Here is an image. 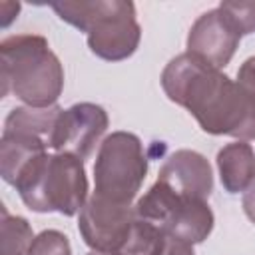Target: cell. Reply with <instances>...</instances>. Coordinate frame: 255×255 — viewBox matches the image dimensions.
Instances as JSON below:
<instances>
[{"mask_svg": "<svg viewBox=\"0 0 255 255\" xmlns=\"http://www.w3.org/2000/svg\"><path fill=\"white\" fill-rule=\"evenodd\" d=\"M165 96L185 108L205 133L255 139V98L221 70L183 52L161 72Z\"/></svg>", "mask_w": 255, "mask_h": 255, "instance_id": "cell-1", "label": "cell"}, {"mask_svg": "<svg viewBox=\"0 0 255 255\" xmlns=\"http://www.w3.org/2000/svg\"><path fill=\"white\" fill-rule=\"evenodd\" d=\"M2 96L14 94L26 106H56L64 90V68L44 36L18 34L0 44Z\"/></svg>", "mask_w": 255, "mask_h": 255, "instance_id": "cell-2", "label": "cell"}, {"mask_svg": "<svg viewBox=\"0 0 255 255\" xmlns=\"http://www.w3.org/2000/svg\"><path fill=\"white\" fill-rule=\"evenodd\" d=\"M50 6L60 20L86 32L88 48L102 60H126L139 46L141 28L129 0H60Z\"/></svg>", "mask_w": 255, "mask_h": 255, "instance_id": "cell-3", "label": "cell"}, {"mask_svg": "<svg viewBox=\"0 0 255 255\" xmlns=\"http://www.w3.org/2000/svg\"><path fill=\"white\" fill-rule=\"evenodd\" d=\"M16 187L24 205L36 213H80L88 201L84 159L70 153H42L18 175Z\"/></svg>", "mask_w": 255, "mask_h": 255, "instance_id": "cell-4", "label": "cell"}, {"mask_svg": "<svg viewBox=\"0 0 255 255\" xmlns=\"http://www.w3.org/2000/svg\"><path fill=\"white\" fill-rule=\"evenodd\" d=\"M147 173L141 139L131 131H112L100 143L94 163V193L131 205Z\"/></svg>", "mask_w": 255, "mask_h": 255, "instance_id": "cell-5", "label": "cell"}, {"mask_svg": "<svg viewBox=\"0 0 255 255\" xmlns=\"http://www.w3.org/2000/svg\"><path fill=\"white\" fill-rule=\"evenodd\" d=\"M135 213L163 233L179 237L191 245L205 241L215 223L213 211L205 199L181 195L159 179L137 199Z\"/></svg>", "mask_w": 255, "mask_h": 255, "instance_id": "cell-6", "label": "cell"}, {"mask_svg": "<svg viewBox=\"0 0 255 255\" xmlns=\"http://www.w3.org/2000/svg\"><path fill=\"white\" fill-rule=\"evenodd\" d=\"M135 205L116 203L98 193L86 201L78 215V231L92 251L116 253L135 221Z\"/></svg>", "mask_w": 255, "mask_h": 255, "instance_id": "cell-7", "label": "cell"}, {"mask_svg": "<svg viewBox=\"0 0 255 255\" xmlns=\"http://www.w3.org/2000/svg\"><path fill=\"white\" fill-rule=\"evenodd\" d=\"M108 114L102 106L82 102L62 110L50 139L56 153H70L80 159L92 155L96 143L108 129Z\"/></svg>", "mask_w": 255, "mask_h": 255, "instance_id": "cell-8", "label": "cell"}, {"mask_svg": "<svg viewBox=\"0 0 255 255\" xmlns=\"http://www.w3.org/2000/svg\"><path fill=\"white\" fill-rule=\"evenodd\" d=\"M239 42L241 34L225 16V12L213 8L203 12L191 24L187 34V54L215 70H221L231 62Z\"/></svg>", "mask_w": 255, "mask_h": 255, "instance_id": "cell-9", "label": "cell"}, {"mask_svg": "<svg viewBox=\"0 0 255 255\" xmlns=\"http://www.w3.org/2000/svg\"><path fill=\"white\" fill-rule=\"evenodd\" d=\"M159 181L167 183L173 191L205 199L213 191V171L205 155L193 151V149H177L173 151L161 165Z\"/></svg>", "mask_w": 255, "mask_h": 255, "instance_id": "cell-10", "label": "cell"}, {"mask_svg": "<svg viewBox=\"0 0 255 255\" xmlns=\"http://www.w3.org/2000/svg\"><path fill=\"white\" fill-rule=\"evenodd\" d=\"M219 179L225 191L245 193L255 183V151L247 141L225 143L217 151Z\"/></svg>", "mask_w": 255, "mask_h": 255, "instance_id": "cell-11", "label": "cell"}, {"mask_svg": "<svg viewBox=\"0 0 255 255\" xmlns=\"http://www.w3.org/2000/svg\"><path fill=\"white\" fill-rule=\"evenodd\" d=\"M46 151H48V145L42 139L28 137L22 133L2 131V139H0V173H2V179L6 183L14 185L18 175L22 173V169L32 159H36L38 155H42Z\"/></svg>", "mask_w": 255, "mask_h": 255, "instance_id": "cell-12", "label": "cell"}, {"mask_svg": "<svg viewBox=\"0 0 255 255\" xmlns=\"http://www.w3.org/2000/svg\"><path fill=\"white\" fill-rule=\"evenodd\" d=\"M60 112H62L60 106H50V108L22 106V108H14L8 114L2 131L36 137V139H42L50 147L52 131H54V126H56V120H58Z\"/></svg>", "mask_w": 255, "mask_h": 255, "instance_id": "cell-13", "label": "cell"}, {"mask_svg": "<svg viewBox=\"0 0 255 255\" xmlns=\"http://www.w3.org/2000/svg\"><path fill=\"white\" fill-rule=\"evenodd\" d=\"M163 231L153 223L135 217L126 239L114 255H159L163 243Z\"/></svg>", "mask_w": 255, "mask_h": 255, "instance_id": "cell-14", "label": "cell"}, {"mask_svg": "<svg viewBox=\"0 0 255 255\" xmlns=\"http://www.w3.org/2000/svg\"><path fill=\"white\" fill-rule=\"evenodd\" d=\"M2 219H0V235H2V251L0 255H28L34 233L28 223V219L20 215H10L6 207H0Z\"/></svg>", "mask_w": 255, "mask_h": 255, "instance_id": "cell-15", "label": "cell"}, {"mask_svg": "<svg viewBox=\"0 0 255 255\" xmlns=\"http://www.w3.org/2000/svg\"><path fill=\"white\" fill-rule=\"evenodd\" d=\"M217 8L225 12V16L231 20V24L237 28L241 36L255 32V2L225 0Z\"/></svg>", "mask_w": 255, "mask_h": 255, "instance_id": "cell-16", "label": "cell"}, {"mask_svg": "<svg viewBox=\"0 0 255 255\" xmlns=\"http://www.w3.org/2000/svg\"><path fill=\"white\" fill-rule=\"evenodd\" d=\"M28 255H72L68 237L58 229H46L36 235Z\"/></svg>", "mask_w": 255, "mask_h": 255, "instance_id": "cell-17", "label": "cell"}, {"mask_svg": "<svg viewBox=\"0 0 255 255\" xmlns=\"http://www.w3.org/2000/svg\"><path fill=\"white\" fill-rule=\"evenodd\" d=\"M159 255H195V251H193V245L191 243L165 233L163 235L161 249H159Z\"/></svg>", "mask_w": 255, "mask_h": 255, "instance_id": "cell-18", "label": "cell"}, {"mask_svg": "<svg viewBox=\"0 0 255 255\" xmlns=\"http://www.w3.org/2000/svg\"><path fill=\"white\" fill-rule=\"evenodd\" d=\"M237 84L255 98V56L247 58L241 64V68L237 72Z\"/></svg>", "mask_w": 255, "mask_h": 255, "instance_id": "cell-19", "label": "cell"}, {"mask_svg": "<svg viewBox=\"0 0 255 255\" xmlns=\"http://www.w3.org/2000/svg\"><path fill=\"white\" fill-rule=\"evenodd\" d=\"M243 211L255 223V183L243 193Z\"/></svg>", "mask_w": 255, "mask_h": 255, "instance_id": "cell-20", "label": "cell"}, {"mask_svg": "<svg viewBox=\"0 0 255 255\" xmlns=\"http://www.w3.org/2000/svg\"><path fill=\"white\" fill-rule=\"evenodd\" d=\"M88 255H114V253H100V251H90Z\"/></svg>", "mask_w": 255, "mask_h": 255, "instance_id": "cell-21", "label": "cell"}]
</instances>
